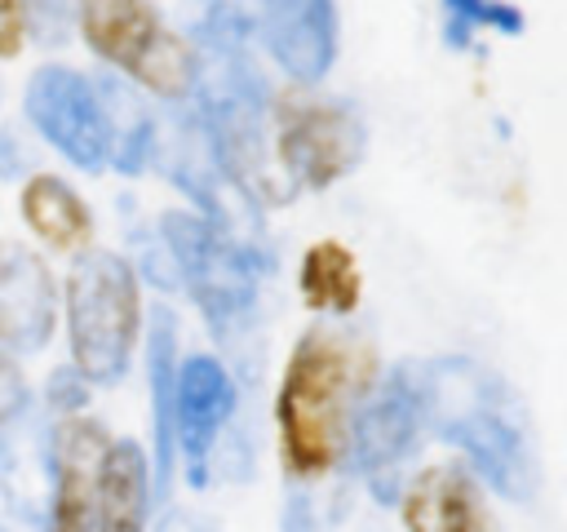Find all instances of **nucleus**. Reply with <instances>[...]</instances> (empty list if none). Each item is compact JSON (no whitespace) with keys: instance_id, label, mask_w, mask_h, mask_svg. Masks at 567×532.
<instances>
[{"instance_id":"nucleus-1","label":"nucleus","mask_w":567,"mask_h":532,"mask_svg":"<svg viewBox=\"0 0 567 532\" xmlns=\"http://www.w3.org/2000/svg\"><path fill=\"white\" fill-rule=\"evenodd\" d=\"M372 368L368 346L332 328H310L292 346L275 399V426L284 466L297 483L328 474L346 457L350 417L372 390Z\"/></svg>"},{"instance_id":"nucleus-2","label":"nucleus","mask_w":567,"mask_h":532,"mask_svg":"<svg viewBox=\"0 0 567 532\" xmlns=\"http://www.w3.org/2000/svg\"><path fill=\"white\" fill-rule=\"evenodd\" d=\"M425 417L439 439L465 452L474 474L505 501H532L540 470L518 395L474 359L425 364Z\"/></svg>"},{"instance_id":"nucleus-3","label":"nucleus","mask_w":567,"mask_h":532,"mask_svg":"<svg viewBox=\"0 0 567 532\" xmlns=\"http://www.w3.org/2000/svg\"><path fill=\"white\" fill-rule=\"evenodd\" d=\"M142 324V297L133 266L115 253H89L66 279L71 368L89 386H115L128 372Z\"/></svg>"},{"instance_id":"nucleus-4","label":"nucleus","mask_w":567,"mask_h":532,"mask_svg":"<svg viewBox=\"0 0 567 532\" xmlns=\"http://www.w3.org/2000/svg\"><path fill=\"white\" fill-rule=\"evenodd\" d=\"M159 231H164V244H168L177 270L190 284L208 328L217 337H230L257 306L261 257L248 244H239L230 231H221L195 213H164Z\"/></svg>"},{"instance_id":"nucleus-5","label":"nucleus","mask_w":567,"mask_h":532,"mask_svg":"<svg viewBox=\"0 0 567 532\" xmlns=\"http://www.w3.org/2000/svg\"><path fill=\"white\" fill-rule=\"evenodd\" d=\"M425 364H394L377 390L363 395V403L350 417V457L363 470L377 501L394 505L403 492V461L416 452L425 430Z\"/></svg>"},{"instance_id":"nucleus-6","label":"nucleus","mask_w":567,"mask_h":532,"mask_svg":"<svg viewBox=\"0 0 567 532\" xmlns=\"http://www.w3.org/2000/svg\"><path fill=\"white\" fill-rule=\"evenodd\" d=\"M80 31L97 58L124 66L151 93L186 98L195 84V53L159 27L146 0H75Z\"/></svg>"},{"instance_id":"nucleus-7","label":"nucleus","mask_w":567,"mask_h":532,"mask_svg":"<svg viewBox=\"0 0 567 532\" xmlns=\"http://www.w3.org/2000/svg\"><path fill=\"white\" fill-rule=\"evenodd\" d=\"M27 120L80 168H102L111 160V124L97 84L71 66H40L27 80Z\"/></svg>"},{"instance_id":"nucleus-8","label":"nucleus","mask_w":567,"mask_h":532,"mask_svg":"<svg viewBox=\"0 0 567 532\" xmlns=\"http://www.w3.org/2000/svg\"><path fill=\"white\" fill-rule=\"evenodd\" d=\"M235 417V381L213 355H190L177 364L173 421H177V457L186 466L190 488H208V461L221 430Z\"/></svg>"},{"instance_id":"nucleus-9","label":"nucleus","mask_w":567,"mask_h":532,"mask_svg":"<svg viewBox=\"0 0 567 532\" xmlns=\"http://www.w3.org/2000/svg\"><path fill=\"white\" fill-rule=\"evenodd\" d=\"M363 155V129L346 106L332 102H297L284 115L279 160L306 186H328L346 177Z\"/></svg>"},{"instance_id":"nucleus-10","label":"nucleus","mask_w":567,"mask_h":532,"mask_svg":"<svg viewBox=\"0 0 567 532\" xmlns=\"http://www.w3.org/2000/svg\"><path fill=\"white\" fill-rule=\"evenodd\" d=\"M53 324H58L53 275L31 248L0 239V350L35 355L53 337Z\"/></svg>"},{"instance_id":"nucleus-11","label":"nucleus","mask_w":567,"mask_h":532,"mask_svg":"<svg viewBox=\"0 0 567 532\" xmlns=\"http://www.w3.org/2000/svg\"><path fill=\"white\" fill-rule=\"evenodd\" d=\"M111 439L102 434L97 421H66L53 434V457H49V523L44 532H93V505H97V470L106 457Z\"/></svg>"},{"instance_id":"nucleus-12","label":"nucleus","mask_w":567,"mask_h":532,"mask_svg":"<svg viewBox=\"0 0 567 532\" xmlns=\"http://www.w3.org/2000/svg\"><path fill=\"white\" fill-rule=\"evenodd\" d=\"M399 514L408 532H496L478 474L465 466H430L399 492Z\"/></svg>"},{"instance_id":"nucleus-13","label":"nucleus","mask_w":567,"mask_h":532,"mask_svg":"<svg viewBox=\"0 0 567 532\" xmlns=\"http://www.w3.org/2000/svg\"><path fill=\"white\" fill-rule=\"evenodd\" d=\"M270 53L292 80H319L337 53L332 0H261Z\"/></svg>"},{"instance_id":"nucleus-14","label":"nucleus","mask_w":567,"mask_h":532,"mask_svg":"<svg viewBox=\"0 0 567 532\" xmlns=\"http://www.w3.org/2000/svg\"><path fill=\"white\" fill-rule=\"evenodd\" d=\"M177 319L168 306L151 319L146 341V377H151V488L168 497L177 470V421H173V390H177Z\"/></svg>"},{"instance_id":"nucleus-15","label":"nucleus","mask_w":567,"mask_h":532,"mask_svg":"<svg viewBox=\"0 0 567 532\" xmlns=\"http://www.w3.org/2000/svg\"><path fill=\"white\" fill-rule=\"evenodd\" d=\"M151 457L142 443L120 439L106 448L97 470V505H93V532H146L151 519Z\"/></svg>"},{"instance_id":"nucleus-16","label":"nucleus","mask_w":567,"mask_h":532,"mask_svg":"<svg viewBox=\"0 0 567 532\" xmlns=\"http://www.w3.org/2000/svg\"><path fill=\"white\" fill-rule=\"evenodd\" d=\"M22 217L27 226L53 244L58 253H71V248H84L89 235H93V222H89V208L80 204V195L53 177V173H35L27 186H22Z\"/></svg>"},{"instance_id":"nucleus-17","label":"nucleus","mask_w":567,"mask_h":532,"mask_svg":"<svg viewBox=\"0 0 567 532\" xmlns=\"http://www.w3.org/2000/svg\"><path fill=\"white\" fill-rule=\"evenodd\" d=\"M297 288H301V301L310 310H328V315H350L359 306V266L350 257L346 244L337 239H319L306 248L301 257V270H297Z\"/></svg>"},{"instance_id":"nucleus-18","label":"nucleus","mask_w":567,"mask_h":532,"mask_svg":"<svg viewBox=\"0 0 567 532\" xmlns=\"http://www.w3.org/2000/svg\"><path fill=\"white\" fill-rule=\"evenodd\" d=\"M478 27L523 31V13L501 0H443V40L452 49H465Z\"/></svg>"},{"instance_id":"nucleus-19","label":"nucleus","mask_w":567,"mask_h":532,"mask_svg":"<svg viewBox=\"0 0 567 532\" xmlns=\"http://www.w3.org/2000/svg\"><path fill=\"white\" fill-rule=\"evenodd\" d=\"M31 412V395H27V381L18 372V364L0 350V439H9Z\"/></svg>"},{"instance_id":"nucleus-20","label":"nucleus","mask_w":567,"mask_h":532,"mask_svg":"<svg viewBox=\"0 0 567 532\" xmlns=\"http://www.w3.org/2000/svg\"><path fill=\"white\" fill-rule=\"evenodd\" d=\"M22 9H27V27H35L40 40H62L75 0H22Z\"/></svg>"},{"instance_id":"nucleus-21","label":"nucleus","mask_w":567,"mask_h":532,"mask_svg":"<svg viewBox=\"0 0 567 532\" xmlns=\"http://www.w3.org/2000/svg\"><path fill=\"white\" fill-rule=\"evenodd\" d=\"M49 403H53V412H80L84 403H89V381L75 372V368H58L53 377H49Z\"/></svg>"},{"instance_id":"nucleus-22","label":"nucleus","mask_w":567,"mask_h":532,"mask_svg":"<svg viewBox=\"0 0 567 532\" xmlns=\"http://www.w3.org/2000/svg\"><path fill=\"white\" fill-rule=\"evenodd\" d=\"M27 40V9L22 0H0V58H13Z\"/></svg>"},{"instance_id":"nucleus-23","label":"nucleus","mask_w":567,"mask_h":532,"mask_svg":"<svg viewBox=\"0 0 567 532\" xmlns=\"http://www.w3.org/2000/svg\"><path fill=\"white\" fill-rule=\"evenodd\" d=\"M155 532H217V523L204 519V514H190V510H177V505H173V510L159 514Z\"/></svg>"},{"instance_id":"nucleus-24","label":"nucleus","mask_w":567,"mask_h":532,"mask_svg":"<svg viewBox=\"0 0 567 532\" xmlns=\"http://www.w3.org/2000/svg\"><path fill=\"white\" fill-rule=\"evenodd\" d=\"M284 532H315V519H310V501H306V492H292V497H288Z\"/></svg>"}]
</instances>
